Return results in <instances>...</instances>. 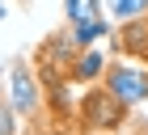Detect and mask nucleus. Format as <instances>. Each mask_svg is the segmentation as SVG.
<instances>
[{"mask_svg": "<svg viewBox=\"0 0 148 135\" xmlns=\"http://www.w3.org/2000/svg\"><path fill=\"white\" fill-rule=\"evenodd\" d=\"M106 89L114 93V101H123V106H140V101H148V68H140V63L106 68Z\"/></svg>", "mask_w": 148, "mask_h": 135, "instance_id": "nucleus-1", "label": "nucleus"}, {"mask_svg": "<svg viewBox=\"0 0 148 135\" xmlns=\"http://www.w3.org/2000/svg\"><path fill=\"white\" fill-rule=\"evenodd\" d=\"M9 106L17 110V118L38 114V80L30 76L25 63H13V72H9Z\"/></svg>", "mask_w": 148, "mask_h": 135, "instance_id": "nucleus-2", "label": "nucleus"}, {"mask_svg": "<svg viewBox=\"0 0 148 135\" xmlns=\"http://www.w3.org/2000/svg\"><path fill=\"white\" fill-rule=\"evenodd\" d=\"M123 101H114V93L110 89H97V93H89V97L80 101V114H85V123L89 127H114L119 118H123Z\"/></svg>", "mask_w": 148, "mask_h": 135, "instance_id": "nucleus-3", "label": "nucleus"}, {"mask_svg": "<svg viewBox=\"0 0 148 135\" xmlns=\"http://www.w3.org/2000/svg\"><path fill=\"white\" fill-rule=\"evenodd\" d=\"M102 72H106V59H102V51H93V46L85 51V55H76V59H72V68H68L72 80H97Z\"/></svg>", "mask_w": 148, "mask_h": 135, "instance_id": "nucleus-4", "label": "nucleus"}, {"mask_svg": "<svg viewBox=\"0 0 148 135\" xmlns=\"http://www.w3.org/2000/svg\"><path fill=\"white\" fill-rule=\"evenodd\" d=\"M106 30H110V25H106V17H97V21H80V25H72V30H68V38H72V46H76V51H80V46L89 51V46L97 42Z\"/></svg>", "mask_w": 148, "mask_h": 135, "instance_id": "nucleus-5", "label": "nucleus"}, {"mask_svg": "<svg viewBox=\"0 0 148 135\" xmlns=\"http://www.w3.org/2000/svg\"><path fill=\"white\" fill-rule=\"evenodd\" d=\"M106 9H110L114 21H136L148 13V0H106Z\"/></svg>", "mask_w": 148, "mask_h": 135, "instance_id": "nucleus-6", "label": "nucleus"}, {"mask_svg": "<svg viewBox=\"0 0 148 135\" xmlns=\"http://www.w3.org/2000/svg\"><path fill=\"white\" fill-rule=\"evenodd\" d=\"M64 13H68V21L80 25V21H97L102 13H97V0H64Z\"/></svg>", "mask_w": 148, "mask_h": 135, "instance_id": "nucleus-7", "label": "nucleus"}, {"mask_svg": "<svg viewBox=\"0 0 148 135\" xmlns=\"http://www.w3.org/2000/svg\"><path fill=\"white\" fill-rule=\"evenodd\" d=\"M123 46L127 51H136V55H148V25L140 21H127V38H123Z\"/></svg>", "mask_w": 148, "mask_h": 135, "instance_id": "nucleus-8", "label": "nucleus"}, {"mask_svg": "<svg viewBox=\"0 0 148 135\" xmlns=\"http://www.w3.org/2000/svg\"><path fill=\"white\" fill-rule=\"evenodd\" d=\"M0 135H17V110L9 106V97H0Z\"/></svg>", "mask_w": 148, "mask_h": 135, "instance_id": "nucleus-9", "label": "nucleus"}, {"mask_svg": "<svg viewBox=\"0 0 148 135\" xmlns=\"http://www.w3.org/2000/svg\"><path fill=\"white\" fill-rule=\"evenodd\" d=\"M38 135H59V131H38Z\"/></svg>", "mask_w": 148, "mask_h": 135, "instance_id": "nucleus-10", "label": "nucleus"}, {"mask_svg": "<svg viewBox=\"0 0 148 135\" xmlns=\"http://www.w3.org/2000/svg\"><path fill=\"white\" fill-rule=\"evenodd\" d=\"M0 17H4V9H0Z\"/></svg>", "mask_w": 148, "mask_h": 135, "instance_id": "nucleus-11", "label": "nucleus"}, {"mask_svg": "<svg viewBox=\"0 0 148 135\" xmlns=\"http://www.w3.org/2000/svg\"><path fill=\"white\" fill-rule=\"evenodd\" d=\"M0 85H4V76H0Z\"/></svg>", "mask_w": 148, "mask_h": 135, "instance_id": "nucleus-12", "label": "nucleus"}]
</instances>
